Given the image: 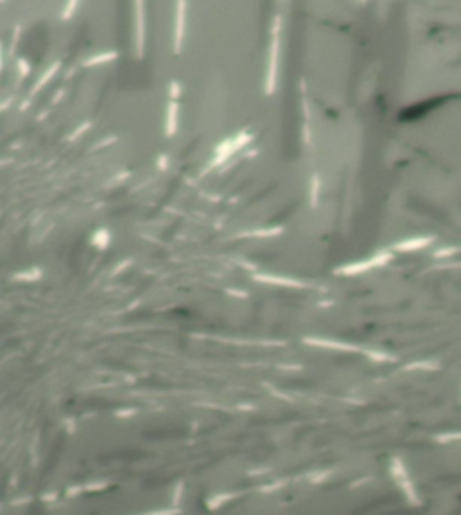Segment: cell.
I'll return each mask as SVG.
<instances>
[{"label":"cell","mask_w":461,"mask_h":515,"mask_svg":"<svg viewBox=\"0 0 461 515\" xmlns=\"http://www.w3.org/2000/svg\"><path fill=\"white\" fill-rule=\"evenodd\" d=\"M236 497H238V494L236 492H223V494H216V495H213L211 499H207V508L209 510H218V508H222L225 503H229V501H235Z\"/></svg>","instance_id":"1"},{"label":"cell","mask_w":461,"mask_h":515,"mask_svg":"<svg viewBox=\"0 0 461 515\" xmlns=\"http://www.w3.org/2000/svg\"><path fill=\"white\" fill-rule=\"evenodd\" d=\"M108 481H94V483H89V485H80V487H74V488H69V492L67 494L72 497V495H80V494H83V492H87V494H90V492H97V490H103V488H106L108 487Z\"/></svg>","instance_id":"2"},{"label":"cell","mask_w":461,"mask_h":515,"mask_svg":"<svg viewBox=\"0 0 461 515\" xmlns=\"http://www.w3.org/2000/svg\"><path fill=\"white\" fill-rule=\"evenodd\" d=\"M182 494H184V481H178V485L175 487V490H173V497H171L173 508H178V510H180V503H182Z\"/></svg>","instance_id":"3"},{"label":"cell","mask_w":461,"mask_h":515,"mask_svg":"<svg viewBox=\"0 0 461 515\" xmlns=\"http://www.w3.org/2000/svg\"><path fill=\"white\" fill-rule=\"evenodd\" d=\"M180 510L178 508H168V510H153L148 511V513H141V515H178Z\"/></svg>","instance_id":"4"}]
</instances>
